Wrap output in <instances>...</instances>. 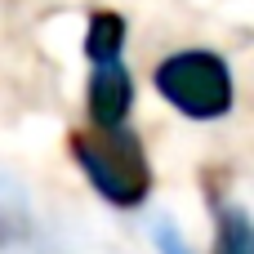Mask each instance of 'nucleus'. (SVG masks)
<instances>
[{"label": "nucleus", "mask_w": 254, "mask_h": 254, "mask_svg": "<svg viewBox=\"0 0 254 254\" xmlns=\"http://www.w3.org/2000/svg\"><path fill=\"white\" fill-rule=\"evenodd\" d=\"M31 241V210L13 183L0 179V246H27Z\"/></svg>", "instance_id": "nucleus-6"}, {"label": "nucleus", "mask_w": 254, "mask_h": 254, "mask_svg": "<svg viewBox=\"0 0 254 254\" xmlns=\"http://www.w3.org/2000/svg\"><path fill=\"white\" fill-rule=\"evenodd\" d=\"M156 94L188 121H223L237 103L232 67L214 49H174L152 71Z\"/></svg>", "instance_id": "nucleus-2"}, {"label": "nucleus", "mask_w": 254, "mask_h": 254, "mask_svg": "<svg viewBox=\"0 0 254 254\" xmlns=\"http://www.w3.org/2000/svg\"><path fill=\"white\" fill-rule=\"evenodd\" d=\"M214 254H254V219L237 201L214 196Z\"/></svg>", "instance_id": "nucleus-4"}, {"label": "nucleus", "mask_w": 254, "mask_h": 254, "mask_svg": "<svg viewBox=\"0 0 254 254\" xmlns=\"http://www.w3.org/2000/svg\"><path fill=\"white\" fill-rule=\"evenodd\" d=\"M71 156L80 165V174L94 183V192L103 201H112L116 210H138L152 196V165L147 152L138 143V134L129 129H80L71 134Z\"/></svg>", "instance_id": "nucleus-1"}, {"label": "nucleus", "mask_w": 254, "mask_h": 254, "mask_svg": "<svg viewBox=\"0 0 254 254\" xmlns=\"http://www.w3.org/2000/svg\"><path fill=\"white\" fill-rule=\"evenodd\" d=\"M85 107H89L94 129H125V116H129V107H134V80H129L125 63L94 67Z\"/></svg>", "instance_id": "nucleus-3"}, {"label": "nucleus", "mask_w": 254, "mask_h": 254, "mask_svg": "<svg viewBox=\"0 0 254 254\" xmlns=\"http://www.w3.org/2000/svg\"><path fill=\"white\" fill-rule=\"evenodd\" d=\"M121 49H125V18L112 9H98L85 31V58L94 67H112V63H121Z\"/></svg>", "instance_id": "nucleus-5"}, {"label": "nucleus", "mask_w": 254, "mask_h": 254, "mask_svg": "<svg viewBox=\"0 0 254 254\" xmlns=\"http://www.w3.org/2000/svg\"><path fill=\"white\" fill-rule=\"evenodd\" d=\"M156 250H161V254H188L183 232L174 228V219H161V223H156Z\"/></svg>", "instance_id": "nucleus-7"}]
</instances>
